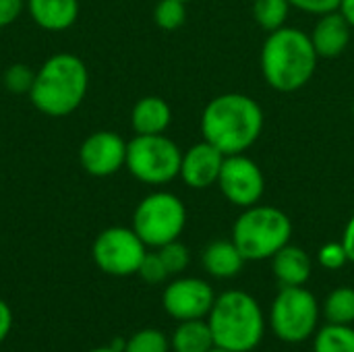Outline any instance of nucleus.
<instances>
[{"mask_svg":"<svg viewBox=\"0 0 354 352\" xmlns=\"http://www.w3.org/2000/svg\"><path fill=\"white\" fill-rule=\"evenodd\" d=\"M187 226V207L178 195L170 191H153L145 195L133 214V230L153 249L176 241Z\"/></svg>","mask_w":354,"mask_h":352,"instance_id":"obj_7","label":"nucleus"},{"mask_svg":"<svg viewBox=\"0 0 354 352\" xmlns=\"http://www.w3.org/2000/svg\"><path fill=\"white\" fill-rule=\"evenodd\" d=\"M224 154L207 143L205 139L201 143H195L187 151H183L180 160V178L189 189L203 191L214 185H218L220 170L224 164Z\"/></svg>","mask_w":354,"mask_h":352,"instance_id":"obj_13","label":"nucleus"},{"mask_svg":"<svg viewBox=\"0 0 354 352\" xmlns=\"http://www.w3.org/2000/svg\"><path fill=\"white\" fill-rule=\"evenodd\" d=\"M89 89L87 64L71 52L52 54L35 71L29 100L41 114L62 118L73 114L85 100Z\"/></svg>","mask_w":354,"mask_h":352,"instance_id":"obj_3","label":"nucleus"},{"mask_svg":"<svg viewBox=\"0 0 354 352\" xmlns=\"http://www.w3.org/2000/svg\"><path fill=\"white\" fill-rule=\"evenodd\" d=\"M168 274H183L187 268H189V261H191V253L187 249V245H183L178 239L172 241V243H166L158 249Z\"/></svg>","mask_w":354,"mask_h":352,"instance_id":"obj_26","label":"nucleus"},{"mask_svg":"<svg viewBox=\"0 0 354 352\" xmlns=\"http://www.w3.org/2000/svg\"><path fill=\"white\" fill-rule=\"evenodd\" d=\"M183 149L164 133L135 135L127 143L124 168L143 185H166L180 174Z\"/></svg>","mask_w":354,"mask_h":352,"instance_id":"obj_6","label":"nucleus"},{"mask_svg":"<svg viewBox=\"0 0 354 352\" xmlns=\"http://www.w3.org/2000/svg\"><path fill=\"white\" fill-rule=\"evenodd\" d=\"M263 110L247 93L228 91L207 102L201 114V135L224 156L245 154L263 131Z\"/></svg>","mask_w":354,"mask_h":352,"instance_id":"obj_1","label":"nucleus"},{"mask_svg":"<svg viewBox=\"0 0 354 352\" xmlns=\"http://www.w3.org/2000/svg\"><path fill=\"white\" fill-rule=\"evenodd\" d=\"M27 8V0H0V27L12 25Z\"/></svg>","mask_w":354,"mask_h":352,"instance_id":"obj_30","label":"nucleus"},{"mask_svg":"<svg viewBox=\"0 0 354 352\" xmlns=\"http://www.w3.org/2000/svg\"><path fill=\"white\" fill-rule=\"evenodd\" d=\"M351 23L342 17L340 10H334L322 15L309 35L319 58H338L351 44Z\"/></svg>","mask_w":354,"mask_h":352,"instance_id":"obj_14","label":"nucleus"},{"mask_svg":"<svg viewBox=\"0 0 354 352\" xmlns=\"http://www.w3.org/2000/svg\"><path fill=\"white\" fill-rule=\"evenodd\" d=\"M290 6L303 10V12H309V15H328V12H334L340 8V2L342 0H288Z\"/></svg>","mask_w":354,"mask_h":352,"instance_id":"obj_29","label":"nucleus"},{"mask_svg":"<svg viewBox=\"0 0 354 352\" xmlns=\"http://www.w3.org/2000/svg\"><path fill=\"white\" fill-rule=\"evenodd\" d=\"M209 352H232V351H226V349H220V346H214Z\"/></svg>","mask_w":354,"mask_h":352,"instance_id":"obj_35","label":"nucleus"},{"mask_svg":"<svg viewBox=\"0 0 354 352\" xmlns=\"http://www.w3.org/2000/svg\"><path fill=\"white\" fill-rule=\"evenodd\" d=\"M245 257L243 253L239 251V247L226 239H218V241H212L203 253H201V263L205 268V272L218 280H228V278H234L243 266H245Z\"/></svg>","mask_w":354,"mask_h":352,"instance_id":"obj_17","label":"nucleus"},{"mask_svg":"<svg viewBox=\"0 0 354 352\" xmlns=\"http://www.w3.org/2000/svg\"><path fill=\"white\" fill-rule=\"evenodd\" d=\"M207 324L216 346L232 352L255 351L266 334L263 311L245 290H226L216 297Z\"/></svg>","mask_w":354,"mask_h":352,"instance_id":"obj_4","label":"nucleus"},{"mask_svg":"<svg viewBox=\"0 0 354 352\" xmlns=\"http://www.w3.org/2000/svg\"><path fill=\"white\" fill-rule=\"evenodd\" d=\"M145 253L147 245L133 228L127 226H110L102 230L91 245V257L95 266L104 274L116 278L137 274Z\"/></svg>","mask_w":354,"mask_h":352,"instance_id":"obj_9","label":"nucleus"},{"mask_svg":"<svg viewBox=\"0 0 354 352\" xmlns=\"http://www.w3.org/2000/svg\"><path fill=\"white\" fill-rule=\"evenodd\" d=\"M218 187L232 205L245 210L261 201L266 193V176L255 160L245 154H234L224 158Z\"/></svg>","mask_w":354,"mask_h":352,"instance_id":"obj_10","label":"nucleus"},{"mask_svg":"<svg viewBox=\"0 0 354 352\" xmlns=\"http://www.w3.org/2000/svg\"><path fill=\"white\" fill-rule=\"evenodd\" d=\"M170 351V340L153 328L147 330H139L137 334H133L127 344L124 352H168Z\"/></svg>","mask_w":354,"mask_h":352,"instance_id":"obj_24","label":"nucleus"},{"mask_svg":"<svg viewBox=\"0 0 354 352\" xmlns=\"http://www.w3.org/2000/svg\"><path fill=\"white\" fill-rule=\"evenodd\" d=\"M127 143L114 131H95L79 147L81 168L97 178L116 174L127 164Z\"/></svg>","mask_w":354,"mask_h":352,"instance_id":"obj_12","label":"nucleus"},{"mask_svg":"<svg viewBox=\"0 0 354 352\" xmlns=\"http://www.w3.org/2000/svg\"><path fill=\"white\" fill-rule=\"evenodd\" d=\"M137 274H139L147 284H160V282H164V280L170 276L158 251H156V253H149V251L145 253V257H143V261H141Z\"/></svg>","mask_w":354,"mask_h":352,"instance_id":"obj_27","label":"nucleus"},{"mask_svg":"<svg viewBox=\"0 0 354 352\" xmlns=\"http://www.w3.org/2000/svg\"><path fill=\"white\" fill-rule=\"evenodd\" d=\"M89 352H118V351H114L112 346H108V349H95V351H89Z\"/></svg>","mask_w":354,"mask_h":352,"instance_id":"obj_34","label":"nucleus"},{"mask_svg":"<svg viewBox=\"0 0 354 352\" xmlns=\"http://www.w3.org/2000/svg\"><path fill=\"white\" fill-rule=\"evenodd\" d=\"M272 270L282 286H305L311 278L313 263L301 247L288 243L272 257Z\"/></svg>","mask_w":354,"mask_h":352,"instance_id":"obj_18","label":"nucleus"},{"mask_svg":"<svg viewBox=\"0 0 354 352\" xmlns=\"http://www.w3.org/2000/svg\"><path fill=\"white\" fill-rule=\"evenodd\" d=\"M292 222L286 212L274 205L245 207L232 226V243L247 261L272 259L290 243Z\"/></svg>","mask_w":354,"mask_h":352,"instance_id":"obj_5","label":"nucleus"},{"mask_svg":"<svg viewBox=\"0 0 354 352\" xmlns=\"http://www.w3.org/2000/svg\"><path fill=\"white\" fill-rule=\"evenodd\" d=\"M288 10H290L288 0H255L253 2V17L257 25L266 29L268 33L286 25Z\"/></svg>","mask_w":354,"mask_h":352,"instance_id":"obj_22","label":"nucleus"},{"mask_svg":"<svg viewBox=\"0 0 354 352\" xmlns=\"http://www.w3.org/2000/svg\"><path fill=\"white\" fill-rule=\"evenodd\" d=\"M353 116H354V102H353Z\"/></svg>","mask_w":354,"mask_h":352,"instance_id":"obj_36","label":"nucleus"},{"mask_svg":"<svg viewBox=\"0 0 354 352\" xmlns=\"http://www.w3.org/2000/svg\"><path fill=\"white\" fill-rule=\"evenodd\" d=\"M33 79H35V71H31L23 62H15L4 71L2 85L10 93H29L31 85H33Z\"/></svg>","mask_w":354,"mask_h":352,"instance_id":"obj_25","label":"nucleus"},{"mask_svg":"<svg viewBox=\"0 0 354 352\" xmlns=\"http://www.w3.org/2000/svg\"><path fill=\"white\" fill-rule=\"evenodd\" d=\"M317 52L311 35L299 27H280L270 31L261 46V75L266 83L280 93L303 89L317 68Z\"/></svg>","mask_w":354,"mask_h":352,"instance_id":"obj_2","label":"nucleus"},{"mask_svg":"<svg viewBox=\"0 0 354 352\" xmlns=\"http://www.w3.org/2000/svg\"><path fill=\"white\" fill-rule=\"evenodd\" d=\"M10 328H12V311L10 307L0 299V344L6 340V336L10 334Z\"/></svg>","mask_w":354,"mask_h":352,"instance_id":"obj_31","label":"nucleus"},{"mask_svg":"<svg viewBox=\"0 0 354 352\" xmlns=\"http://www.w3.org/2000/svg\"><path fill=\"white\" fill-rule=\"evenodd\" d=\"M313 352H354V328L328 324L315 332Z\"/></svg>","mask_w":354,"mask_h":352,"instance_id":"obj_20","label":"nucleus"},{"mask_svg":"<svg viewBox=\"0 0 354 352\" xmlns=\"http://www.w3.org/2000/svg\"><path fill=\"white\" fill-rule=\"evenodd\" d=\"M340 243L344 245V251H346V255H348V261H353L354 263V216L346 222L344 232H342V241H340Z\"/></svg>","mask_w":354,"mask_h":352,"instance_id":"obj_32","label":"nucleus"},{"mask_svg":"<svg viewBox=\"0 0 354 352\" xmlns=\"http://www.w3.org/2000/svg\"><path fill=\"white\" fill-rule=\"evenodd\" d=\"M170 346L174 352H209L216 346V342L205 319H189L178 322Z\"/></svg>","mask_w":354,"mask_h":352,"instance_id":"obj_19","label":"nucleus"},{"mask_svg":"<svg viewBox=\"0 0 354 352\" xmlns=\"http://www.w3.org/2000/svg\"><path fill=\"white\" fill-rule=\"evenodd\" d=\"M338 10H340L342 17L351 23V27H354V0H342Z\"/></svg>","mask_w":354,"mask_h":352,"instance_id":"obj_33","label":"nucleus"},{"mask_svg":"<svg viewBox=\"0 0 354 352\" xmlns=\"http://www.w3.org/2000/svg\"><path fill=\"white\" fill-rule=\"evenodd\" d=\"M183 2H189V0H183Z\"/></svg>","mask_w":354,"mask_h":352,"instance_id":"obj_37","label":"nucleus"},{"mask_svg":"<svg viewBox=\"0 0 354 352\" xmlns=\"http://www.w3.org/2000/svg\"><path fill=\"white\" fill-rule=\"evenodd\" d=\"M187 2L183 0H160L153 8V21L164 31H176L187 21Z\"/></svg>","mask_w":354,"mask_h":352,"instance_id":"obj_23","label":"nucleus"},{"mask_svg":"<svg viewBox=\"0 0 354 352\" xmlns=\"http://www.w3.org/2000/svg\"><path fill=\"white\" fill-rule=\"evenodd\" d=\"M214 301L216 293L212 284L201 278H176L162 295L164 311L176 322L205 319L214 307Z\"/></svg>","mask_w":354,"mask_h":352,"instance_id":"obj_11","label":"nucleus"},{"mask_svg":"<svg viewBox=\"0 0 354 352\" xmlns=\"http://www.w3.org/2000/svg\"><path fill=\"white\" fill-rule=\"evenodd\" d=\"M33 23L46 31H64L79 19V0H27Z\"/></svg>","mask_w":354,"mask_h":352,"instance_id":"obj_16","label":"nucleus"},{"mask_svg":"<svg viewBox=\"0 0 354 352\" xmlns=\"http://www.w3.org/2000/svg\"><path fill=\"white\" fill-rule=\"evenodd\" d=\"M172 122V110L160 95H145L131 110V127L135 135H162Z\"/></svg>","mask_w":354,"mask_h":352,"instance_id":"obj_15","label":"nucleus"},{"mask_svg":"<svg viewBox=\"0 0 354 352\" xmlns=\"http://www.w3.org/2000/svg\"><path fill=\"white\" fill-rule=\"evenodd\" d=\"M317 259H319L322 268H326V270H342L348 263V255H346L342 243H326L319 249Z\"/></svg>","mask_w":354,"mask_h":352,"instance_id":"obj_28","label":"nucleus"},{"mask_svg":"<svg viewBox=\"0 0 354 352\" xmlns=\"http://www.w3.org/2000/svg\"><path fill=\"white\" fill-rule=\"evenodd\" d=\"M274 334L288 344H301L317 332L319 303L305 286H282L270 313Z\"/></svg>","mask_w":354,"mask_h":352,"instance_id":"obj_8","label":"nucleus"},{"mask_svg":"<svg viewBox=\"0 0 354 352\" xmlns=\"http://www.w3.org/2000/svg\"><path fill=\"white\" fill-rule=\"evenodd\" d=\"M324 315L328 324H340V326L354 324V288L351 286L334 288L324 303Z\"/></svg>","mask_w":354,"mask_h":352,"instance_id":"obj_21","label":"nucleus"}]
</instances>
